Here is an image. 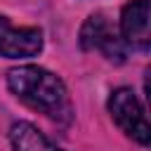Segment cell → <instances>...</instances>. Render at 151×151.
I'll list each match as a JSON object with an SVG mask.
<instances>
[{
	"mask_svg": "<svg viewBox=\"0 0 151 151\" xmlns=\"http://www.w3.org/2000/svg\"><path fill=\"white\" fill-rule=\"evenodd\" d=\"M9 90L31 109L45 113L57 123H68L73 106L66 92V85L59 76L40 66H17L7 73Z\"/></svg>",
	"mask_w": 151,
	"mask_h": 151,
	"instance_id": "6da1fadb",
	"label": "cell"
},
{
	"mask_svg": "<svg viewBox=\"0 0 151 151\" xmlns=\"http://www.w3.org/2000/svg\"><path fill=\"white\" fill-rule=\"evenodd\" d=\"M109 113H111L116 125L127 137H132L134 142H139L144 146L149 144V139H151L149 120H146V113H144L137 94L130 87H118V90L111 92V97H109Z\"/></svg>",
	"mask_w": 151,
	"mask_h": 151,
	"instance_id": "7a4b0ae2",
	"label": "cell"
},
{
	"mask_svg": "<svg viewBox=\"0 0 151 151\" xmlns=\"http://www.w3.org/2000/svg\"><path fill=\"white\" fill-rule=\"evenodd\" d=\"M80 47L87 52H101L109 61H123L127 54V45L123 42L120 33L111 26L104 12H94L85 19L80 28Z\"/></svg>",
	"mask_w": 151,
	"mask_h": 151,
	"instance_id": "3957f363",
	"label": "cell"
},
{
	"mask_svg": "<svg viewBox=\"0 0 151 151\" xmlns=\"http://www.w3.org/2000/svg\"><path fill=\"white\" fill-rule=\"evenodd\" d=\"M42 50V31L35 26H12L7 17L0 14V57L24 59L35 57Z\"/></svg>",
	"mask_w": 151,
	"mask_h": 151,
	"instance_id": "277c9868",
	"label": "cell"
},
{
	"mask_svg": "<svg viewBox=\"0 0 151 151\" xmlns=\"http://www.w3.org/2000/svg\"><path fill=\"white\" fill-rule=\"evenodd\" d=\"M120 38L127 47L149 50L151 45V7L149 0H130L120 12Z\"/></svg>",
	"mask_w": 151,
	"mask_h": 151,
	"instance_id": "5b68a950",
	"label": "cell"
},
{
	"mask_svg": "<svg viewBox=\"0 0 151 151\" xmlns=\"http://www.w3.org/2000/svg\"><path fill=\"white\" fill-rule=\"evenodd\" d=\"M9 142H12L14 151H64L57 144H52L35 125H31L26 120H19V123L12 125Z\"/></svg>",
	"mask_w": 151,
	"mask_h": 151,
	"instance_id": "8992f818",
	"label": "cell"
}]
</instances>
